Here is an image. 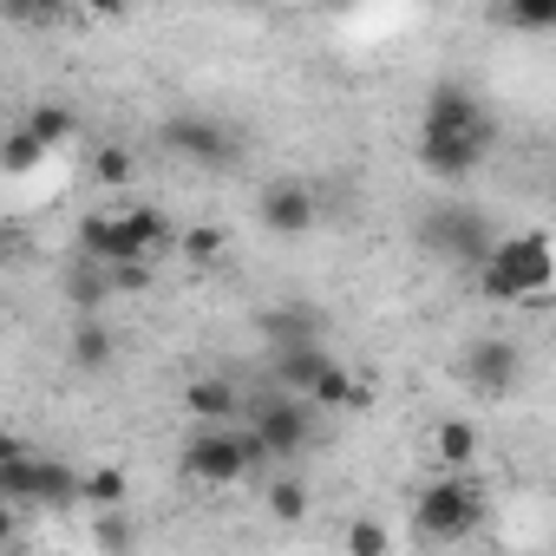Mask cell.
Returning <instances> with one entry per match:
<instances>
[{
	"label": "cell",
	"mask_w": 556,
	"mask_h": 556,
	"mask_svg": "<svg viewBox=\"0 0 556 556\" xmlns=\"http://www.w3.org/2000/svg\"><path fill=\"white\" fill-rule=\"evenodd\" d=\"M60 289H66V308H73V315H105V302L118 295L112 268H105V262H86V255L66 268V282H60Z\"/></svg>",
	"instance_id": "cell-14"
},
{
	"label": "cell",
	"mask_w": 556,
	"mask_h": 556,
	"mask_svg": "<svg viewBox=\"0 0 556 556\" xmlns=\"http://www.w3.org/2000/svg\"><path fill=\"white\" fill-rule=\"evenodd\" d=\"M184 413L203 419V426H229V419L242 413V393H236V380H223V374H197V380L184 387Z\"/></svg>",
	"instance_id": "cell-13"
},
{
	"label": "cell",
	"mask_w": 556,
	"mask_h": 556,
	"mask_svg": "<svg viewBox=\"0 0 556 556\" xmlns=\"http://www.w3.org/2000/svg\"><path fill=\"white\" fill-rule=\"evenodd\" d=\"M491 138H497V125L491 131H419V170L439 184H465L491 157Z\"/></svg>",
	"instance_id": "cell-8"
},
{
	"label": "cell",
	"mask_w": 556,
	"mask_h": 556,
	"mask_svg": "<svg viewBox=\"0 0 556 556\" xmlns=\"http://www.w3.org/2000/svg\"><path fill=\"white\" fill-rule=\"evenodd\" d=\"M419 131H491V112H484V99H478L471 86L439 79V86L426 92V118H419Z\"/></svg>",
	"instance_id": "cell-11"
},
{
	"label": "cell",
	"mask_w": 556,
	"mask_h": 556,
	"mask_svg": "<svg viewBox=\"0 0 556 556\" xmlns=\"http://www.w3.org/2000/svg\"><path fill=\"white\" fill-rule=\"evenodd\" d=\"M549 282H556V242H549L543 229L497 236L491 262L478 268V289H484L491 302H536Z\"/></svg>",
	"instance_id": "cell-1"
},
{
	"label": "cell",
	"mask_w": 556,
	"mask_h": 556,
	"mask_svg": "<svg viewBox=\"0 0 556 556\" xmlns=\"http://www.w3.org/2000/svg\"><path fill=\"white\" fill-rule=\"evenodd\" d=\"M387 549H393L387 523H374V517H354L348 523V556H387Z\"/></svg>",
	"instance_id": "cell-28"
},
{
	"label": "cell",
	"mask_w": 556,
	"mask_h": 556,
	"mask_svg": "<svg viewBox=\"0 0 556 556\" xmlns=\"http://www.w3.org/2000/svg\"><path fill=\"white\" fill-rule=\"evenodd\" d=\"M255 328H262V341H268L275 354H289V348H321V315H315V308H302V302L255 315Z\"/></svg>",
	"instance_id": "cell-12"
},
{
	"label": "cell",
	"mask_w": 556,
	"mask_h": 556,
	"mask_svg": "<svg viewBox=\"0 0 556 556\" xmlns=\"http://www.w3.org/2000/svg\"><path fill=\"white\" fill-rule=\"evenodd\" d=\"M255 216H262V229L268 236H308L315 223H321V197L308 190V184H268L262 190V203H255Z\"/></svg>",
	"instance_id": "cell-10"
},
{
	"label": "cell",
	"mask_w": 556,
	"mask_h": 556,
	"mask_svg": "<svg viewBox=\"0 0 556 556\" xmlns=\"http://www.w3.org/2000/svg\"><path fill=\"white\" fill-rule=\"evenodd\" d=\"M92 177L112 184V190L131 184V151H125V144H99V151H92Z\"/></svg>",
	"instance_id": "cell-29"
},
{
	"label": "cell",
	"mask_w": 556,
	"mask_h": 556,
	"mask_svg": "<svg viewBox=\"0 0 556 556\" xmlns=\"http://www.w3.org/2000/svg\"><path fill=\"white\" fill-rule=\"evenodd\" d=\"M27 131H34L47 151H66V144H73V131H79V118H73L66 105H53V99H47V105H34V112H27Z\"/></svg>",
	"instance_id": "cell-21"
},
{
	"label": "cell",
	"mask_w": 556,
	"mask_h": 556,
	"mask_svg": "<svg viewBox=\"0 0 556 556\" xmlns=\"http://www.w3.org/2000/svg\"><path fill=\"white\" fill-rule=\"evenodd\" d=\"M478 426L471 419H439L432 426V458H439V471H471L478 465Z\"/></svg>",
	"instance_id": "cell-16"
},
{
	"label": "cell",
	"mask_w": 556,
	"mask_h": 556,
	"mask_svg": "<svg viewBox=\"0 0 556 556\" xmlns=\"http://www.w3.org/2000/svg\"><path fill=\"white\" fill-rule=\"evenodd\" d=\"M8 556H34V549H27V543H8Z\"/></svg>",
	"instance_id": "cell-31"
},
{
	"label": "cell",
	"mask_w": 556,
	"mask_h": 556,
	"mask_svg": "<svg viewBox=\"0 0 556 556\" xmlns=\"http://www.w3.org/2000/svg\"><path fill=\"white\" fill-rule=\"evenodd\" d=\"M66 354H73V367H79V374H105V367H112V354H118V334L105 328V315H79V321H73Z\"/></svg>",
	"instance_id": "cell-15"
},
{
	"label": "cell",
	"mask_w": 556,
	"mask_h": 556,
	"mask_svg": "<svg viewBox=\"0 0 556 556\" xmlns=\"http://www.w3.org/2000/svg\"><path fill=\"white\" fill-rule=\"evenodd\" d=\"M458 380H465L471 393L497 400V393H510V387L523 380V348H517L510 334H478V341L458 354Z\"/></svg>",
	"instance_id": "cell-7"
},
{
	"label": "cell",
	"mask_w": 556,
	"mask_h": 556,
	"mask_svg": "<svg viewBox=\"0 0 556 556\" xmlns=\"http://www.w3.org/2000/svg\"><path fill=\"white\" fill-rule=\"evenodd\" d=\"M484 523V484L471 471H439L419 497H413V530L426 543H458Z\"/></svg>",
	"instance_id": "cell-3"
},
{
	"label": "cell",
	"mask_w": 556,
	"mask_h": 556,
	"mask_svg": "<svg viewBox=\"0 0 556 556\" xmlns=\"http://www.w3.org/2000/svg\"><path fill=\"white\" fill-rule=\"evenodd\" d=\"M125 491H131V478H125L118 465H92L79 504H92V510H125Z\"/></svg>",
	"instance_id": "cell-22"
},
{
	"label": "cell",
	"mask_w": 556,
	"mask_h": 556,
	"mask_svg": "<svg viewBox=\"0 0 556 556\" xmlns=\"http://www.w3.org/2000/svg\"><path fill=\"white\" fill-rule=\"evenodd\" d=\"M92 543L105 556H131V517L125 510H92Z\"/></svg>",
	"instance_id": "cell-27"
},
{
	"label": "cell",
	"mask_w": 556,
	"mask_h": 556,
	"mask_svg": "<svg viewBox=\"0 0 556 556\" xmlns=\"http://www.w3.org/2000/svg\"><path fill=\"white\" fill-rule=\"evenodd\" d=\"M157 144H164L170 157L197 164V170H229V164L242 157L236 131H229L223 118H210V112H170L164 131H157Z\"/></svg>",
	"instance_id": "cell-5"
},
{
	"label": "cell",
	"mask_w": 556,
	"mask_h": 556,
	"mask_svg": "<svg viewBox=\"0 0 556 556\" xmlns=\"http://www.w3.org/2000/svg\"><path fill=\"white\" fill-rule=\"evenodd\" d=\"M549 197H556V170H549Z\"/></svg>",
	"instance_id": "cell-32"
},
{
	"label": "cell",
	"mask_w": 556,
	"mask_h": 556,
	"mask_svg": "<svg viewBox=\"0 0 556 556\" xmlns=\"http://www.w3.org/2000/svg\"><path fill=\"white\" fill-rule=\"evenodd\" d=\"M374 406V380H354V400H348V413H367Z\"/></svg>",
	"instance_id": "cell-30"
},
{
	"label": "cell",
	"mask_w": 556,
	"mask_h": 556,
	"mask_svg": "<svg viewBox=\"0 0 556 556\" xmlns=\"http://www.w3.org/2000/svg\"><path fill=\"white\" fill-rule=\"evenodd\" d=\"M40 157H53L27 125H14L8 138H0V164H8V177H27V170H40Z\"/></svg>",
	"instance_id": "cell-23"
},
{
	"label": "cell",
	"mask_w": 556,
	"mask_h": 556,
	"mask_svg": "<svg viewBox=\"0 0 556 556\" xmlns=\"http://www.w3.org/2000/svg\"><path fill=\"white\" fill-rule=\"evenodd\" d=\"M79 491H86V471H73V465H60V458H40V471H34V504L66 510V504H79Z\"/></svg>",
	"instance_id": "cell-18"
},
{
	"label": "cell",
	"mask_w": 556,
	"mask_h": 556,
	"mask_svg": "<svg viewBox=\"0 0 556 556\" xmlns=\"http://www.w3.org/2000/svg\"><path fill=\"white\" fill-rule=\"evenodd\" d=\"M177 255H184L190 268H210V262L223 255V229H216V223H190V229L177 236Z\"/></svg>",
	"instance_id": "cell-25"
},
{
	"label": "cell",
	"mask_w": 556,
	"mask_h": 556,
	"mask_svg": "<svg viewBox=\"0 0 556 556\" xmlns=\"http://www.w3.org/2000/svg\"><path fill=\"white\" fill-rule=\"evenodd\" d=\"M249 432H262V445L275 452V458H302L308 445H315V406L302 400V393H262L255 400V413H249Z\"/></svg>",
	"instance_id": "cell-6"
},
{
	"label": "cell",
	"mask_w": 556,
	"mask_h": 556,
	"mask_svg": "<svg viewBox=\"0 0 556 556\" xmlns=\"http://www.w3.org/2000/svg\"><path fill=\"white\" fill-rule=\"evenodd\" d=\"M419 249H432V255H445V262H465L471 275L491 262V249H497V236L484 229V216L471 210V203H432L426 216H419Z\"/></svg>",
	"instance_id": "cell-4"
},
{
	"label": "cell",
	"mask_w": 556,
	"mask_h": 556,
	"mask_svg": "<svg viewBox=\"0 0 556 556\" xmlns=\"http://www.w3.org/2000/svg\"><path fill=\"white\" fill-rule=\"evenodd\" d=\"M275 452L262 445V432H236V426H203L190 445H184V478L197 484H242L249 471H268Z\"/></svg>",
	"instance_id": "cell-2"
},
{
	"label": "cell",
	"mask_w": 556,
	"mask_h": 556,
	"mask_svg": "<svg viewBox=\"0 0 556 556\" xmlns=\"http://www.w3.org/2000/svg\"><path fill=\"white\" fill-rule=\"evenodd\" d=\"M79 255H86V262H105V268H138V262H151V249L138 242V229H131L125 216H105V210L79 216Z\"/></svg>",
	"instance_id": "cell-9"
},
{
	"label": "cell",
	"mask_w": 556,
	"mask_h": 556,
	"mask_svg": "<svg viewBox=\"0 0 556 556\" xmlns=\"http://www.w3.org/2000/svg\"><path fill=\"white\" fill-rule=\"evenodd\" d=\"M262 504H268V517H275V523H302L315 497H308V484H302V478H268V484H262Z\"/></svg>",
	"instance_id": "cell-19"
},
{
	"label": "cell",
	"mask_w": 556,
	"mask_h": 556,
	"mask_svg": "<svg viewBox=\"0 0 556 556\" xmlns=\"http://www.w3.org/2000/svg\"><path fill=\"white\" fill-rule=\"evenodd\" d=\"M348 400H354V374H348V367L334 361V367H328V374L315 380L308 406H315V413H348Z\"/></svg>",
	"instance_id": "cell-26"
},
{
	"label": "cell",
	"mask_w": 556,
	"mask_h": 556,
	"mask_svg": "<svg viewBox=\"0 0 556 556\" xmlns=\"http://www.w3.org/2000/svg\"><path fill=\"white\" fill-rule=\"evenodd\" d=\"M334 367V354L328 348H289V354H275V387H282V393H315V380Z\"/></svg>",
	"instance_id": "cell-17"
},
{
	"label": "cell",
	"mask_w": 556,
	"mask_h": 556,
	"mask_svg": "<svg viewBox=\"0 0 556 556\" xmlns=\"http://www.w3.org/2000/svg\"><path fill=\"white\" fill-rule=\"evenodd\" d=\"M491 21L517 27V34H556V0H504Z\"/></svg>",
	"instance_id": "cell-20"
},
{
	"label": "cell",
	"mask_w": 556,
	"mask_h": 556,
	"mask_svg": "<svg viewBox=\"0 0 556 556\" xmlns=\"http://www.w3.org/2000/svg\"><path fill=\"white\" fill-rule=\"evenodd\" d=\"M131 229H138V242L151 249V255H164V249H177V236H170V216L164 210H151V203H131V210H118Z\"/></svg>",
	"instance_id": "cell-24"
}]
</instances>
